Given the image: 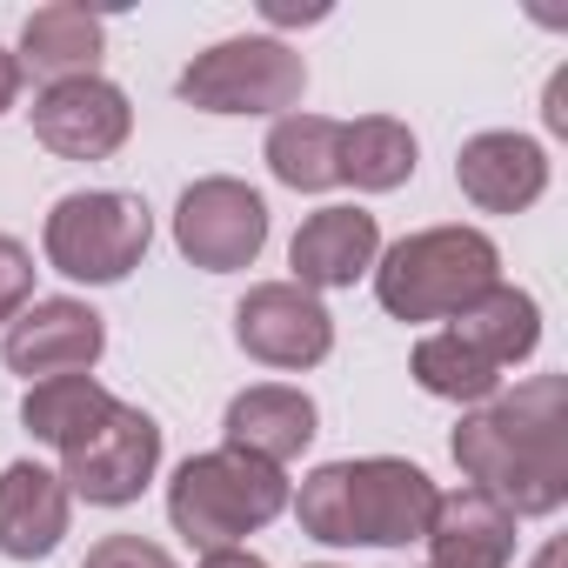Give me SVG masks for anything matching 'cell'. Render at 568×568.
<instances>
[{"label": "cell", "mask_w": 568, "mask_h": 568, "mask_svg": "<svg viewBox=\"0 0 568 568\" xmlns=\"http://www.w3.org/2000/svg\"><path fill=\"white\" fill-rule=\"evenodd\" d=\"M415 134L395 114H362L342 121V181H355L362 194H395L415 174Z\"/></svg>", "instance_id": "obj_21"}, {"label": "cell", "mask_w": 568, "mask_h": 568, "mask_svg": "<svg viewBox=\"0 0 568 568\" xmlns=\"http://www.w3.org/2000/svg\"><path fill=\"white\" fill-rule=\"evenodd\" d=\"M227 448L267 462V468H288L308 442H315V402L302 388H281V382H254L227 402Z\"/></svg>", "instance_id": "obj_16"}, {"label": "cell", "mask_w": 568, "mask_h": 568, "mask_svg": "<svg viewBox=\"0 0 568 568\" xmlns=\"http://www.w3.org/2000/svg\"><path fill=\"white\" fill-rule=\"evenodd\" d=\"M455 181H462V194H468L481 214H521V207H535L541 187H548V154H541V141L495 128V134L462 141Z\"/></svg>", "instance_id": "obj_13"}, {"label": "cell", "mask_w": 568, "mask_h": 568, "mask_svg": "<svg viewBox=\"0 0 568 568\" xmlns=\"http://www.w3.org/2000/svg\"><path fill=\"white\" fill-rule=\"evenodd\" d=\"M21 81H28V74H21V54H14V48H0V114L21 101Z\"/></svg>", "instance_id": "obj_25"}, {"label": "cell", "mask_w": 568, "mask_h": 568, "mask_svg": "<svg viewBox=\"0 0 568 568\" xmlns=\"http://www.w3.org/2000/svg\"><path fill=\"white\" fill-rule=\"evenodd\" d=\"M101 48H108L101 14L74 8V0H54V8H34L28 28H21V74L34 68L48 88L54 81H81V74L101 68Z\"/></svg>", "instance_id": "obj_17"}, {"label": "cell", "mask_w": 568, "mask_h": 568, "mask_svg": "<svg viewBox=\"0 0 568 568\" xmlns=\"http://www.w3.org/2000/svg\"><path fill=\"white\" fill-rule=\"evenodd\" d=\"M201 568H267V561H261V555H247V548H214Z\"/></svg>", "instance_id": "obj_28"}, {"label": "cell", "mask_w": 568, "mask_h": 568, "mask_svg": "<svg viewBox=\"0 0 568 568\" xmlns=\"http://www.w3.org/2000/svg\"><path fill=\"white\" fill-rule=\"evenodd\" d=\"M234 342L261 368H315L335 348V315L322 308V295L295 288V281H261L234 308Z\"/></svg>", "instance_id": "obj_9"}, {"label": "cell", "mask_w": 568, "mask_h": 568, "mask_svg": "<svg viewBox=\"0 0 568 568\" xmlns=\"http://www.w3.org/2000/svg\"><path fill=\"white\" fill-rule=\"evenodd\" d=\"M174 88L201 114H288L308 94V61L274 34H234L194 54Z\"/></svg>", "instance_id": "obj_6"}, {"label": "cell", "mask_w": 568, "mask_h": 568, "mask_svg": "<svg viewBox=\"0 0 568 568\" xmlns=\"http://www.w3.org/2000/svg\"><path fill=\"white\" fill-rule=\"evenodd\" d=\"M174 247L207 274L254 267V254L267 247V201L234 174H207L174 201Z\"/></svg>", "instance_id": "obj_7"}, {"label": "cell", "mask_w": 568, "mask_h": 568, "mask_svg": "<svg viewBox=\"0 0 568 568\" xmlns=\"http://www.w3.org/2000/svg\"><path fill=\"white\" fill-rule=\"evenodd\" d=\"M448 335H455V342H468L481 362L515 368V362H528V355H535V342H541V308H535V295H528V288H508V281H495L481 302H468V308L448 322Z\"/></svg>", "instance_id": "obj_18"}, {"label": "cell", "mask_w": 568, "mask_h": 568, "mask_svg": "<svg viewBox=\"0 0 568 568\" xmlns=\"http://www.w3.org/2000/svg\"><path fill=\"white\" fill-rule=\"evenodd\" d=\"M28 302H34V254L14 234H0V328H8Z\"/></svg>", "instance_id": "obj_23"}, {"label": "cell", "mask_w": 568, "mask_h": 568, "mask_svg": "<svg viewBox=\"0 0 568 568\" xmlns=\"http://www.w3.org/2000/svg\"><path fill=\"white\" fill-rule=\"evenodd\" d=\"M81 568H174V555L161 541H141V535H101Z\"/></svg>", "instance_id": "obj_24"}, {"label": "cell", "mask_w": 568, "mask_h": 568, "mask_svg": "<svg viewBox=\"0 0 568 568\" xmlns=\"http://www.w3.org/2000/svg\"><path fill=\"white\" fill-rule=\"evenodd\" d=\"M74 515V495L54 468L41 462H8L0 468V555L8 561H41L61 548Z\"/></svg>", "instance_id": "obj_14"}, {"label": "cell", "mask_w": 568, "mask_h": 568, "mask_svg": "<svg viewBox=\"0 0 568 568\" xmlns=\"http://www.w3.org/2000/svg\"><path fill=\"white\" fill-rule=\"evenodd\" d=\"M108 408H114V395L94 382V375H54V382H28V395H21V422H28V435L34 442H48V448H81L101 422H108Z\"/></svg>", "instance_id": "obj_19"}, {"label": "cell", "mask_w": 568, "mask_h": 568, "mask_svg": "<svg viewBox=\"0 0 568 568\" xmlns=\"http://www.w3.org/2000/svg\"><path fill=\"white\" fill-rule=\"evenodd\" d=\"M322 568H328V561H322Z\"/></svg>", "instance_id": "obj_30"}, {"label": "cell", "mask_w": 568, "mask_h": 568, "mask_svg": "<svg viewBox=\"0 0 568 568\" xmlns=\"http://www.w3.org/2000/svg\"><path fill=\"white\" fill-rule=\"evenodd\" d=\"M382 261V227L368 207H322L302 221L288 267H295V288L328 295V288H355L362 274H375Z\"/></svg>", "instance_id": "obj_12"}, {"label": "cell", "mask_w": 568, "mask_h": 568, "mask_svg": "<svg viewBox=\"0 0 568 568\" xmlns=\"http://www.w3.org/2000/svg\"><path fill=\"white\" fill-rule=\"evenodd\" d=\"M415 382H422L435 402H462V408H481V402L501 395V368L481 362V355H475L468 342H455L448 328L428 335V342H415Z\"/></svg>", "instance_id": "obj_22"}, {"label": "cell", "mask_w": 568, "mask_h": 568, "mask_svg": "<svg viewBox=\"0 0 568 568\" xmlns=\"http://www.w3.org/2000/svg\"><path fill=\"white\" fill-rule=\"evenodd\" d=\"M48 261L68 281H88V288H108V281H128L154 241V214L141 194L121 187H88V194H61L48 214Z\"/></svg>", "instance_id": "obj_5"}, {"label": "cell", "mask_w": 568, "mask_h": 568, "mask_svg": "<svg viewBox=\"0 0 568 568\" xmlns=\"http://www.w3.org/2000/svg\"><path fill=\"white\" fill-rule=\"evenodd\" d=\"M561 561H568V548H561V541H548V548L535 555V568H561Z\"/></svg>", "instance_id": "obj_29"}, {"label": "cell", "mask_w": 568, "mask_h": 568, "mask_svg": "<svg viewBox=\"0 0 568 568\" xmlns=\"http://www.w3.org/2000/svg\"><path fill=\"white\" fill-rule=\"evenodd\" d=\"M281 508H288V475L254 462V455H241V448L187 455L174 468V488H168V521L207 555L214 548H241Z\"/></svg>", "instance_id": "obj_4"}, {"label": "cell", "mask_w": 568, "mask_h": 568, "mask_svg": "<svg viewBox=\"0 0 568 568\" xmlns=\"http://www.w3.org/2000/svg\"><path fill=\"white\" fill-rule=\"evenodd\" d=\"M61 462H68V468H61L68 495H81V501H94V508H121V501H134V495L154 481V468H161V422H154L148 408L114 402L108 422H101L81 448H68Z\"/></svg>", "instance_id": "obj_8"}, {"label": "cell", "mask_w": 568, "mask_h": 568, "mask_svg": "<svg viewBox=\"0 0 568 568\" xmlns=\"http://www.w3.org/2000/svg\"><path fill=\"white\" fill-rule=\"evenodd\" d=\"M108 348V328L88 302H28L14 322H8V342H0V355H8L14 375L28 382H54V375H88Z\"/></svg>", "instance_id": "obj_11"}, {"label": "cell", "mask_w": 568, "mask_h": 568, "mask_svg": "<svg viewBox=\"0 0 568 568\" xmlns=\"http://www.w3.org/2000/svg\"><path fill=\"white\" fill-rule=\"evenodd\" d=\"M428 568H508L515 561V515L481 488L435 495L428 515Z\"/></svg>", "instance_id": "obj_15"}, {"label": "cell", "mask_w": 568, "mask_h": 568, "mask_svg": "<svg viewBox=\"0 0 568 568\" xmlns=\"http://www.w3.org/2000/svg\"><path fill=\"white\" fill-rule=\"evenodd\" d=\"M455 462L468 488L521 515H555L568 501V375H528L515 395L481 402L455 428Z\"/></svg>", "instance_id": "obj_1"}, {"label": "cell", "mask_w": 568, "mask_h": 568, "mask_svg": "<svg viewBox=\"0 0 568 568\" xmlns=\"http://www.w3.org/2000/svg\"><path fill=\"white\" fill-rule=\"evenodd\" d=\"M428 515H435V481L402 455L322 462L295 495L302 535L328 548H408L428 535Z\"/></svg>", "instance_id": "obj_2"}, {"label": "cell", "mask_w": 568, "mask_h": 568, "mask_svg": "<svg viewBox=\"0 0 568 568\" xmlns=\"http://www.w3.org/2000/svg\"><path fill=\"white\" fill-rule=\"evenodd\" d=\"M267 174L295 194H322L342 181V121L328 114H281L267 134Z\"/></svg>", "instance_id": "obj_20"}, {"label": "cell", "mask_w": 568, "mask_h": 568, "mask_svg": "<svg viewBox=\"0 0 568 568\" xmlns=\"http://www.w3.org/2000/svg\"><path fill=\"white\" fill-rule=\"evenodd\" d=\"M28 114H34V141L54 148L61 161H108V154L134 134L128 94H121L114 81H101V74L41 88V101H34Z\"/></svg>", "instance_id": "obj_10"}, {"label": "cell", "mask_w": 568, "mask_h": 568, "mask_svg": "<svg viewBox=\"0 0 568 568\" xmlns=\"http://www.w3.org/2000/svg\"><path fill=\"white\" fill-rule=\"evenodd\" d=\"M261 14H267L274 28H295V21H322L328 8H288V0H267V8H261Z\"/></svg>", "instance_id": "obj_27"}, {"label": "cell", "mask_w": 568, "mask_h": 568, "mask_svg": "<svg viewBox=\"0 0 568 568\" xmlns=\"http://www.w3.org/2000/svg\"><path fill=\"white\" fill-rule=\"evenodd\" d=\"M541 121H548L555 134H568V68L548 81V108H541Z\"/></svg>", "instance_id": "obj_26"}, {"label": "cell", "mask_w": 568, "mask_h": 568, "mask_svg": "<svg viewBox=\"0 0 568 568\" xmlns=\"http://www.w3.org/2000/svg\"><path fill=\"white\" fill-rule=\"evenodd\" d=\"M501 281V254L481 227H422L375 261V295L395 322H455Z\"/></svg>", "instance_id": "obj_3"}]
</instances>
